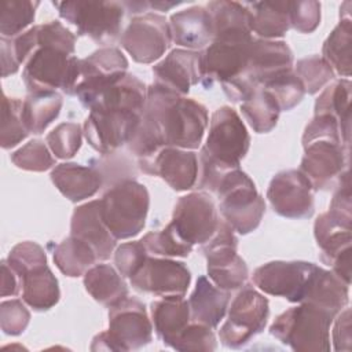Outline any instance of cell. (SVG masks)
I'll use <instances>...</instances> for the list:
<instances>
[{
  "instance_id": "obj_1",
  "label": "cell",
  "mask_w": 352,
  "mask_h": 352,
  "mask_svg": "<svg viewBox=\"0 0 352 352\" xmlns=\"http://www.w3.org/2000/svg\"><path fill=\"white\" fill-rule=\"evenodd\" d=\"M208 122L204 104L153 82L128 147L139 160L153 157L162 147L192 150L201 144Z\"/></svg>"
},
{
  "instance_id": "obj_2",
  "label": "cell",
  "mask_w": 352,
  "mask_h": 352,
  "mask_svg": "<svg viewBox=\"0 0 352 352\" xmlns=\"http://www.w3.org/2000/svg\"><path fill=\"white\" fill-rule=\"evenodd\" d=\"M304 157L300 170L315 190H323L340 180L348 169L349 148L344 146L336 118L316 114L305 126L302 135Z\"/></svg>"
},
{
  "instance_id": "obj_3",
  "label": "cell",
  "mask_w": 352,
  "mask_h": 352,
  "mask_svg": "<svg viewBox=\"0 0 352 352\" xmlns=\"http://www.w3.org/2000/svg\"><path fill=\"white\" fill-rule=\"evenodd\" d=\"M336 314L309 302L292 307L275 318L270 333L293 351H330V324Z\"/></svg>"
},
{
  "instance_id": "obj_4",
  "label": "cell",
  "mask_w": 352,
  "mask_h": 352,
  "mask_svg": "<svg viewBox=\"0 0 352 352\" xmlns=\"http://www.w3.org/2000/svg\"><path fill=\"white\" fill-rule=\"evenodd\" d=\"M99 201L103 223L116 239L136 236L143 230L150 206V195L143 184L121 180Z\"/></svg>"
},
{
  "instance_id": "obj_5",
  "label": "cell",
  "mask_w": 352,
  "mask_h": 352,
  "mask_svg": "<svg viewBox=\"0 0 352 352\" xmlns=\"http://www.w3.org/2000/svg\"><path fill=\"white\" fill-rule=\"evenodd\" d=\"M78 66L80 59L70 51L43 41L37 34V47L23 67L22 80L30 94L54 92L60 88L65 94L72 95Z\"/></svg>"
},
{
  "instance_id": "obj_6",
  "label": "cell",
  "mask_w": 352,
  "mask_h": 352,
  "mask_svg": "<svg viewBox=\"0 0 352 352\" xmlns=\"http://www.w3.org/2000/svg\"><path fill=\"white\" fill-rule=\"evenodd\" d=\"M214 194L224 221L245 235L256 230L265 212L264 198L257 192L253 180L239 168L226 173Z\"/></svg>"
},
{
  "instance_id": "obj_7",
  "label": "cell",
  "mask_w": 352,
  "mask_h": 352,
  "mask_svg": "<svg viewBox=\"0 0 352 352\" xmlns=\"http://www.w3.org/2000/svg\"><path fill=\"white\" fill-rule=\"evenodd\" d=\"M153 337V326L146 307L126 297L110 307L109 330L94 337L91 351H131L146 346Z\"/></svg>"
},
{
  "instance_id": "obj_8",
  "label": "cell",
  "mask_w": 352,
  "mask_h": 352,
  "mask_svg": "<svg viewBox=\"0 0 352 352\" xmlns=\"http://www.w3.org/2000/svg\"><path fill=\"white\" fill-rule=\"evenodd\" d=\"M253 40L252 32L248 29L214 34L212 43L199 54V73L205 87L214 81L223 84L239 76L246 67Z\"/></svg>"
},
{
  "instance_id": "obj_9",
  "label": "cell",
  "mask_w": 352,
  "mask_h": 352,
  "mask_svg": "<svg viewBox=\"0 0 352 352\" xmlns=\"http://www.w3.org/2000/svg\"><path fill=\"white\" fill-rule=\"evenodd\" d=\"M60 18L72 23L80 36L98 43L117 37L125 7L120 1H54Z\"/></svg>"
},
{
  "instance_id": "obj_10",
  "label": "cell",
  "mask_w": 352,
  "mask_h": 352,
  "mask_svg": "<svg viewBox=\"0 0 352 352\" xmlns=\"http://www.w3.org/2000/svg\"><path fill=\"white\" fill-rule=\"evenodd\" d=\"M250 146L248 129L230 106L219 107L210 118L209 133L201 154L228 168H239Z\"/></svg>"
},
{
  "instance_id": "obj_11",
  "label": "cell",
  "mask_w": 352,
  "mask_h": 352,
  "mask_svg": "<svg viewBox=\"0 0 352 352\" xmlns=\"http://www.w3.org/2000/svg\"><path fill=\"white\" fill-rule=\"evenodd\" d=\"M84 122V136L88 144L100 154H111L133 138L142 113L118 109L92 106Z\"/></svg>"
},
{
  "instance_id": "obj_12",
  "label": "cell",
  "mask_w": 352,
  "mask_h": 352,
  "mask_svg": "<svg viewBox=\"0 0 352 352\" xmlns=\"http://www.w3.org/2000/svg\"><path fill=\"white\" fill-rule=\"evenodd\" d=\"M238 239L234 230L219 221L213 236L202 245L209 279L226 292L241 287L248 278V265L236 253Z\"/></svg>"
},
{
  "instance_id": "obj_13",
  "label": "cell",
  "mask_w": 352,
  "mask_h": 352,
  "mask_svg": "<svg viewBox=\"0 0 352 352\" xmlns=\"http://www.w3.org/2000/svg\"><path fill=\"white\" fill-rule=\"evenodd\" d=\"M268 315V300L253 287H243L232 300L228 319L219 330L221 344L232 349L246 345L264 330Z\"/></svg>"
},
{
  "instance_id": "obj_14",
  "label": "cell",
  "mask_w": 352,
  "mask_h": 352,
  "mask_svg": "<svg viewBox=\"0 0 352 352\" xmlns=\"http://www.w3.org/2000/svg\"><path fill=\"white\" fill-rule=\"evenodd\" d=\"M126 69L128 60L118 48H100L80 59L72 95L78 96L80 102L89 107L102 91L126 74Z\"/></svg>"
},
{
  "instance_id": "obj_15",
  "label": "cell",
  "mask_w": 352,
  "mask_h": 352,
  "mask_svg": "<svg viewBox=\"0 0 352 352\" xmlns=\"http://www.w3.org/2000/svg\"><path fill=\"white\" fill-rule=\"evenodd\" d=\"M352 217L333 210L322 213L314 224V234L320 249V260L349 285L351 282V241Z\"/></svg>"
},
{
  "instance_id": "obj_16",
  "label": "cell",
  "mask_w": 352,
  "mask_h": 352,
  "mask_svg": "<svg viewBox=\"0 0 352 352\" xmlns=\"http://www.w3.org/2000/svg\"><path fill=\"white\" fill-rule=\"evenodd\" d=\"M172 41L165 16L154 12L136 15L121 36L122 48L139 63H153L160 59Z\"/></svg>"
},
{
  "instance_id": "obj_17",
  "label": "cell",
  "mask_w": 352,
  "mask_h": 352,
  "mask_svg": "<svg viewBox=\"0 0 352 352\" xmlns=\"http://www.w3.org/2000/svg\"><path fill=\"white\" fill-rule=\"evenodd\" d=\"M217 210L213 199L206 192H191L180 197L169 223L173 230L190 245L208 242L219 226Z\"/></svg>"
},
{
  "instance_id": "obj_18",
  "label": "cell",
  "mask_w": 352,
  "mask_h": 352,
  "mask_svg": "<svg viewBox=\"0 0 352 352\" xmlns=\"http://www.w3.org/2000/svg\"><path fill=\"white\" fill-rule=\"evenodd\" d=\"M315 270L307 261H270L253 272V283L264 293L301 302Z\"/></svg>"
},
{
  "instance_id": "obj_19",
  "label": "cell",
  "mask_w": 352,
  "mask_h": 352,
  "mask_svg": "<svg viewBox=\"0 0 352 352\" xmlns=\"http://www.w3.org/2000/svg\"><path fill=\"white\" fill-rule=\"evenodd\" d=\"M314 187L296 169L276 173L268 186L267 198L275 213L289 219H307L314 213Z\"/></svg>"
},
{
  "instance_id": "obj_20",
  "label": "cell",
  "mask_w": 352,
  "mask_h": 352,
  "mask_svg": "<svg viewBox=\"0 0 352 352\" xmlns=\"http://www.w3.org/2000/svg\"><path fill=\"white\" fill-rule=\"evenodd\" d=\"M190 282L191 274L184 263L151 256H147L142 268L131 278L136 290L161 297H184Z\"/></svg>"
},
{
  "instance_id": "obj_21",
  "label": "cell",
  "mask_w": 352,
  "mask_h": 352,
  "mask_svg": "<svg viewBox=\"0 0 352 352\" xmlns=\"http://www.w3.org/2000/svg\"><path fill=\"white\" fill-rule=\"evenodd\" d=\"M140 169L148 175L160 176L175 191L194 187L198 179L197 154L177 147H162L150 158L139 160Z\"/></svg>"
},
{
  "instance_id": "obj_22",
  "label": "cell",
  "mask_w": 352,
  "mask_h": 352,
  "mask_svg": "<svg viewBox=\"0 0 352 352\" xmlns=\"http://www.w3.org/2000/svg\"><path fill=\"white\" fill-rule=\"evenodd\" d=\"M289 69H293V52L285 41L254 38L250 45L246 67L236 77L249 87L258 88L271 77Z\"/></svg>"
},
{
  "instance_id": "obj_23",
  "label": "cell",
  "mask_w": 352,
  "mask_h": 352,
  "mask_svg": "<svg viewBox=\"0 0 352 352\" xmlns=\"http://www.w3.org/2000/svg\"><path fill=\"white\" fill-rule=\"evenodd\" d=\"M153 74L154 84L184 96L201 81L199 52L176 48L153 66Z\"/></svg>"
},
{
  "instance_id": "obj_24",
  "label": "cell",
  "mask_w": 352,
  "mask_h": 352,
  "mask_svg": "<svg viewBox=\"0 0 352 352\" xmlns=\"http://www.w3.org/2000/svg\"><path fill=\"white\" fill-rule=\"evenodd\" d=\"M70 235L89 245L98 260H107L117 241L103 223L99 199L87 202L74 209L70 223Z\"/></svg>"
},
{
  "instance_id": "obj_25",
  "label": "cell",
  "mask_w": 352,
  "mask_h": 352,
  "mask_svg": "<svg viewBox=\"0 0 352 352\" xmlns=\"http://www.w3.org/2000/svg\"><path fill=\"white\" fill-rule=\"evenodd\" d=\"M172 41L190 51L201 50L213 40V25L205 7L194 6L175 12L169 22Z\"/></svg>"
},
{
  "instance_id": "obj_26",
  "label": "cell",
  "mask_w": 352,
  "mask_h": 352,
  "mask_svg": "<svg viewBox=\"0 0 352 352\" xmlns=\"http://www.w3.org/2000/svg\"><path fill=\"white\" fill-rule=\"evenodd\" d=\"M55 187L72 202H78L96 194L102 186V175L91 166L63 162L51 170Z\"/></svg>"
},
{
  "instance_id": "obj_27",
  "label": "cell",
  "mask_w": 352,
  "mask_h": 352,
  "mask_svg": "<svg viewBox=\"0 0 352 352\" xmlns=\"http://www.w3.org/2000/svg\"><path fill=\"white\" fill-rule=\"evenodd\" d=\"M155 334L168 346H173L182 331L190 324V307L183 296H169L150 304Z\"/></svg>"
},
{
  "instance_id": "obj_28",
  "label": "cell",
  "mask_w": 352,
  "mask_h": 352,
  "mask_svg": "<svg viewBox=\"0 0 352 352\" xmlns=\"http://www.w3.org/2000/svg\"><path fill=\"white\" fill-rule=\"evenodd\" d=\"M228 302V292L219 289L206 276H199L188 298L191 320L210 329L217 327L226 315Z\"/></svg>"
},
{
  "instance_id": "obj_29",
  "label": "cell",
  "mask_w": 352,
  "mask_h": 352,
  "mask_svg": "<svg viewBox=\"0 0 352 352\" xmlns=\"http://www.w3.org/2000/svg\"><path fill=\"white\" fill-rule=\"evenodd\" d=\"M348 283L340 279L333 271L315 265L307 293L301 302H309L329 309L336 315L348 304Z\"/></svg>"
},
{
  "instance_id": "obj_30",
  "label": "cell",
  "mask_w": 352,
  "mask_h": 352,
  "mask_svg": "<svg viewBox=\"0 0 352 352\" xmlns=\"http://www.w3.org/2000/svg\"><path fill=\"white\" fill-rule=\"evenodd\" d=\"M351 87L348 78H340L324 88L315 102V116L327 114L336 118L342 143L348 148L351 142Z\"/></svg>"
},
{
  "instance_id": "obj_31",
  "label": "cell",
  "mask_w": 352,
  "mask_h": 352,
  "mask_svg": "<svg viewBox=\"0 0 352 352\" xmlns=\"http://www.w3.org/2000/svg\"><path fill=\"white\" fill-rule=\"evenodd\" d=\"M19 280L22 300L34 311H47L59 301V283L47 264L28 271Z\"/></svg>"
},
{
  "instance_id": "obj_32",
  "label": "cell",
  "mask_w": 352,
  "mask_h": 352,
  "mask_svg": "<svg viewBox=\"0 0 352 352\" xmlns=\"http://www.w3.org/2000/svg\"><path fill=\"white\" fill-rule=\"evenodd\" d=\"M85 290L95 301L113 307L128 297V287L121 274L109 264H96L84 274Z\"/></svg>"
},
{
  "instance_id": "obj_33",
  "label": "cell",
  "mask_w": 352,
  "mask_h": 352,
  "mask_svg": "<svg viewBox=\"0 0 352 352\" xmlns=\"http://www.w3.org/2000/svg\"><path fill=\"white\" fill-rule=\"evenodd\" d=\"M246 6L252 15V32L264 40L282 37L289 30V1H253Z\"/></svg>"
},
{
  "instance_id": "obj_34",
  "label": "cell",
  "mask_w": 352,
  "mask_h": 352,
  "mask_svg": "<svg viewBox=\"0 0 352 352\" xmlns=\"http://www.w3.org/2000/svg\"><path fill=\"white\" fill-rule=\"evenodd\" d=\"M63 100L54 92H33L22 103V120L29 133H43L59 116Z\"/></svg>"
},
{
  "instance_id": "obj_35",
  "label": "cell",
  "mask_w": 352,
  "mask_h": 352,
  "mask_svg": "<svg viewBox=\"0 0 352 352\" xmlns=\"http://www.w3.org/2000/svg\"><path fill=\"white\" fill-rule=\"evenodd\" d=\"M98 260L94 249L85 242L69 236L54 249V263L66 276L76 278L84 275Z\"/></svg>"
},
{
  "instance_id": "obj_36",
  "label": "cell",
  "mask_w": 352,
  "mask_h": 352,
  "mask_svg": "<svg viewBox=\"0 0 352 352\" xmlns=\"http://www.w3.org/2000/svg\"><path fill=\"white\" fill-rule=\"evenodd\" d=\"M351 44H352V22L351 18H341L338 25L329 34L322 48V58L331 69L342 76H351Z\"/></svg>"
},
{
  "instance_id": "obj_37",
  "label": "cell",
  "mask_w": 352,
  "mask_h": 352,
  "mask_svg": "<svg viewBox=\"0 0 352 352\" xmlns=\"http://www.w3.org/2000/svg\"><path fill=\"white\" fill-rule=\"evenodd\" d=\"M241 111L254 132L267 133L275 128L280 109L274 96L258 87L241 103Z\"/></svg>"
},
{
  "instance_id": "obj_38",
  "label": "cell",
  "mask_w": 352,
  "mask_h": 352,
  "mask_svg": "<svg viewBox=\"0 0 352 352\" xmlns=\"http://www.w3.org/2000/svg\"><path fill=\"white\" fill-rule=\"evenodd\" d=\"M206 10L209 11L212 18L213 36L220 32L234 29H248L252 32V15L246 3L227 0L210 1Z\"/></svg>"
},
{
  "instance_id": "obj_39",
  "label": "cell",
  "mask_w": 352,
  "mask_h": 352,
  "mask_svg": "<svg viewBox=\"0 0 352 352\" xmlns=\"http://www.w3.org/2000/svg\"><path fill=\"white\" fill-rule=\"evenodd\" d=\"M38 1L32 0H7L1 3L0 33L1 37L12 38L23 33L33 22Z\"/></svg>"
},
{
  "instance_id": "obj_40",
  "label": "cell",
  "mask_w": 352,
  "mask_h": 352,
  "mask_svg": "<svg viewBox=\"0 0 352 352\" xmlns=\"http://www.w3.org/2000/svg\"><path fill=\"white\" fill-rule=\"evenodd\" d=\"M276 100L280 111L292 110L305 95V89L293 69L280 72L260 85Z\"/></svg>"
},
{
  "instance_id": "obj_41",
  "label": "cell",
  "mask_w": 352,
  "mask_h": 352,
  "mask_svg": "<svg viewBox=\"0 0 352 352\" xmlns=\"http://www.w3.org/2000/svg\"><path fill=\"white\" fill-rule=\"evenodd\" d=\"M22 103L23 100L16 98H8L3 94L1 102V133L0 143L3 148H11L22 142L29 131L22 120Z\"/></svg>"
},
{
  "instance_id": "obj_42",
  "label": "cell",
  "mask_w": 352,
  "mask_h": 352,
  "mask_svg": "<svg viewBox=\"0 0 352 352\" xmlns=\"http://www.w3.org/2000/svg\"><path fill=\"white\" fill-rule=\"evenodd\" d=\"M140 242L144 245L146 250L155 256L165 257H187L192 245L186 242L170 224H168L161 231H151L146 234Z\"/></svg>"
},
{
  "instance_id": "obj_43",
  "label": "cell",
  "mask_w": 352,
  "mask_h": 352,
  "mask_svg": "<svg viewBox=\"0 0 352 352\" xmlns=\"http://www.w3.org/2000/svg\"><path fill=\"white\" fill-rule=\"evenodd\" d=\"M294 73L300 78L305 94L309 95L316 94L334 78V70L331 66L318 55L300 59L296 65Z\"/></svg>"
},
{
  "instance_id": "obj_44",
  "label": "cell",
  "mask_w": 352,
  "mask_h": 352,
  "mask_svg": "<svg viewBox=\"0 0 352 352\" xmlns=\"http://www.w3.org/2000/svg\"><path fill=\"white\" fill-rule=\"evenodd\" d=\"M82 133L80 124L63 122L47 135L45 142L56 158L67 160L80 150Z\"/></svg>"
},
{
  "instance_id": "obj_45",
  "label": "cell",
  "mask_w": 352,
  "mask_h": 352,
  "mask_svg": "<svg viewBox=\"0 0 352 352\" xmlns=\"http://www.w3.org/2000/svg\"><path fill=\"white\" fill-rule=\"evenodd\" d=\"M11 161L19 169L33 172H44L55 165V158L40 139H33L14 151L11 154Z\"/></svg>"
},
{
  "instance_id": "obj_46",
  "label": "cell",
  "mask_w": 352,
  "mask_h": 352,
  "mask_svg": "<svg viewBox=\"0 0 352 352\" xmlns=\"http://www.w3.org/2000/svg\"><path fill=\"white\" fill-rule=\"evenodd\" d=\"M7 263L21 279V276L28 271L38 265L47 264V256L44 249L38 243L32 241H25V242H19L10 250Z\"/></svg>"
},
{
  "instance_id": "obj_47",
  "label": "cell",
  "mask_w": 352,
  "mask_h": 352,
  "mask_svg": "<svg viewBox=\"0 0 352 352\" xmlns=\"http://www.w3.org/2000/svg\"><path fill=\"white\" fill-rule=\"evenodd\" d=\"M173 349L176 351H214L217 348L216 337L210 327L192 323L188 324L175 341Z\"/></svg>"
},
{
  "instance_id": "obj_48",
  "label": "cell",
  "mask_w": 352,
  "mask_h": 352,
  "mask_svg": "<svg viewBox=\"0 0 352 352\" xmlns=\"http://www.w3.org/2000/svg\"><path fill=\"white\" fill-rule=\"evenodd\" d=\"M147 256L148 252L144 245L140 241H132L117 248L114 253V264L122 276L131 279L142 268Z\"/></svg>"
},
{
  "instance_id": "obj_49",
  "label": "cell",
  "mask_w": 352,
  "mask_h": 352,
  "mask_svg": "<svg viewBox=\"0 0 352 352\" xmlns=\"http://www.w3.org/2000/svg\"><path fill=\"white\" fill-rule=\"evenodd\" d=\"M290 26L301 33L314 32L320 23V3L314 0L289 1Z\"/></svg>"
},
{
  "instance_id": "obj_50",
  "label": "cell",
  "mask_w": 352,
  "mask_h": 352,
  "mask_svg": "<svg viewBox=\"0 0 352 352\" xmlns=\"http://www.w3.org/2000/svg\"><path fill=\"white\" fill-rule=\"evenodd\" d=\"M30 320V312L21 300H8L0 304V326L4 334L19 336Z\"/></svg>"
},
{
  "instance_id": "obj_51",
  "label": "cell",
  "mask_w": 352,
  "mask_h": 352,
  "mask_svg": "<svg viewBox=\"0 0 352 352\" xmlns=\"http://www.w3.org/2000/svg\"><path fill=\"white\" fill-rule=\"evenodd\" d=\"M333 344L336 351H351V309L344 308L336 315Z\"/></svg>"
},
{
  "instance_id": "obj_52",
  "label": "cell",
  "mask_w": 352,
  "mask_h": 352,
  "mask_svg": "<svg viewBox=\"0 0 352 352\" xmlns=\"http://www.w3.org/2000/svg\"><path fill=\"white\" fill-rule=\"evenodd\" d=\"M21 289V280L7 260L1 261V296H16Z\"/></svg>"
},
{
  "instance_id": "obj_53",
  "label": "cell",
  "mask_w": 352,
  "mask_h": 352,
  "mask_svg": "<svg viewBox=\"0 0 352 352\" xmlns=\"http://www.w3.org/2000/svg\"><path fill=\"white\" fill-rule=\"evenodd\" d=\"M148 8H154V10H161V11H166L175 6H179L180 1H147Z\"/></svg>"
}]
</instances>
